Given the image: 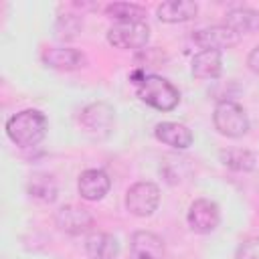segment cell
Instances as JSON below:
<instances>
[{"instance_id":"cell-1","label":"cell","mask_w":259,"mask_h":259,"mask_svg":"<svg viewBox=\"0 0 259 259\" xmlns=\"http://www.w3.org/2000/svg\"><path fill=\"white\" fill-rule=\"evenodd\" d=\"M49 130V121L42 111L38 109H22L8 117L6 121V136L12 144L20 148L36 146Z\"/></svg>"},{"instance_id":"cell-2","label":"cell","mask_w":259,"mask_h":259,"mask_svg":"<svg viewBox=\"0 0 259 259\" xmlns=\"http://www.w3.org/2000/svg\"><path fill=\"white\" fill-rule=\"evenodd\" d=\"M136 91L146 105L158 111H172L180 103V91L160 75H146L136 85Z\"/></svg>"},{"instance_id":"cell-3","label":"cell","mask_w":259,"mask_h":259,"mask_svg":"<svg viewBox=\"0 0 259 259\" xmlns=\"http://www.w3.org/2000/svg\"><path fill=\"white\" fill-rule=\"evenodd\" d=\"M212 123L221 136L241 138L249 132V117L243 105L231 99H221L212 111Z\"/></svg>"},{"instance_id":"cell-4","label":"cell","mask_w":259,"mask_h":259,"mask_svg":"<svg viewBox=\"0 0 259 259\" xmlns=\"http://www.w3.org/2000/svg\"><path fill=\"white\" fill-rule=\"evenodd\" d=\"M160 204V188L154 182H136L125 192V208L134 217H150Z\"/></svg>"},{"instance_id":"cell-5","label":"cell","mask_w":259,"mask_h":259,"mask_svg":"<svg viewBox=\"0 0 259 259\" xmlns=\"http://www.w3.org/2000/svg\"><path fill=\"white\" fill-rule=\"evenodd\" d=\"M150 40L146 22H117L107 30V42L115 49H142Z\"/></svg>"},{"instance_id":"cell-6","label":"cell","mask_w":259,"mask_h":259,"mask_svg":"<svg viewBox=\"0 0 259 259\" xmlns=\"http://www.w3.org/2000/svg\"><path fill=\"white\" fill-rule=\"evenodd\" d=\"M115 111H113V107L109 105V103H105V101H95V103H89L83 111H81V115H79V121H81V125H83V130L89 134V136H93V138H105L109 132H111V127H113V115Z\"/></svg>"},{"instance_id":"cell-7","label":"cell","mask_w":259,"mask_h":259,"mask_svg":"<svg viewBox=\"0 0 259 259\" xmlns=\"http://www.w3.org/2000/svg\"><path fill=\"white\" fill-rule=\"evenodd\" d=\"M186 221H188V227L194 233L206 235V233H210V231H214L219 227V223H221V208L210 198H196L188 206Z\"/></svg>"},{"instance_id":"cell-8","label":"cell","mask_w":259,"mask_h":259,"mask_svg":"<svg viewBox=\"0 0 259 259\" xmlns=\"http://www.w3.org/2000/svg\"><path fill=\"white\" fill-rule=\"evenodd\" d=\"M55 223L57 227L67 233V235H83L87 231H91L93 227V217L87 208L83 206H75V204H65L57 210L55 214Z\"/></svg>"},{"instance_id":"cell-9","label":"cell","mask_w":259,"mask_h":259,"mask_svg":"<svg viewBox=\"0 0 259 259\" xmlns=\"http://www.w3.org/2000/svg\"><path fill=\"white\" fill-rule=\"evenodd\" d=\"M241 34H237L233 28H229L227 24H214L202 30H196L192 34V40L200 47V49H214V51H223V49H231L239 42Z\"/></svg>"},{"instance_id":"cell-10","label":"cell","mask_w":259,"mask_h":259,"mask_svg":"<svg viewBox=\"0 0 259 259\" xmlns=\"http://www.w3.org/2000/svg\"><path fill=\"white\" fill-rule=\"evenodd\" d=\"M164 241L152 231H136L130 237V259H164Z\"/></svg>"},{"instance_id":"cell-11","label":"cell","mask_w":259,"mask_h":259,"mask_svg":"<svg viewBox=\"0 0 259 259\" xmlns=\"http://www.w3.org/2000/svg\"><path fill=\"white\" fill-rule=\"evenodd\" d=\"M77 188H79L81 198L91 200V202L101 200L111 188V178L99 168H89V170L81 172V176L77 180Z\"/></svg>"},{"instance_id":"cell-12","label":"cell","mask_w":259,"mask_h":259,"mask_svg":"<svg viewBox=\"0 0 259 259\" xmlns=\"http://www.w3.org/2000/svg\"><path fill=\"white\" fill-rule=\"evenodd\" d=\"M85 55L77 49H69V47H55V49H47L42 53V63L51 69L57 71H75L81 69L85 65Z\"/></svg>"},{"instance_id":"cell-13","label":"cell","mask_w":259,"mask_h":259,"mask_svg":"<svg viewBox=\"0 0 259 259\" xmlns=\"http://www.w3.org/2000/svg\"><path fill=\"white\" fill-rule=\"evenodd\" d=\"M154 136L158 142L176 148V150H186L188 146H192V132L178 121H160L154 127Z\"/></svg>"},{"instance_id":"cell-14","label":"cell","mask_w":259,"mask_h":259,"mask_svg":"<svg viewBox=\"0 0 259 259\" xmlns=\"http://www.w3.org/2000/svg\"><path fill=\"white\" fill-rule=\"evenodd\" d=\"M190 71L196 79H217L223 71V53L214 49H202L194 55Z\"/></svg>"},{"instance_id":"cell-15","label":"cell","mask_w":259,"mask_h":259,"mask_svg":"<svg viewBox=\"0 0 259 259\" xmlns=\"http://www.w3.org/2000/svg\"><path fill=\"white\" fill-rule=\"evenodd\" d=\"M196 12H198V4L192 0H168L156 8L158 18L162 22H168V24L186 22V20L194 18Z\"/></svg>"},{"instance_id":"cell-16","label":"cell","mask_w":259,"mask_h":259,"mask_svg":"<svg viewBox=\"0 0 259 259\" xmlns=\"http://www.w3.org/2000/svg\"><path fill=\"white\" fill-rule=\"evenodd\" d=\"M85 251L91 259H113L119 253V243L109 233L93 231L85 239Z\"/></svg>"},{"instance_id":"cell-17","label":"cell","mask_w":259,"mask_h":259,"mask_svg":"<svg viewBox=\"0 0 259 259\" xmlns=\"http://www.w3.org/2000/svg\"><path fill=\"white\" fill-rule=\"evenodd\" d=\"M229 28H233L237 34H247V32H257L259 30V10L255 8H233L227 12V22Z\"/></svg>"},{"instance_id":"cell-18","label":"cell","mask_w":259,"mask_h":259,"mask_svg":"<svg viewBox=\"0 0 259 259\" xmlns=\"http://www.w3.org/2000/svg\"><path fill=\"white\" fill-rule=\"evenodd\" d=\"M26 190L30 194V198L34 200H40V202H53L57 198V182L51 174H45V172H36L28 178V184H26Z\"/></svg>"},{"instance_id":"cell-19","label":"cell","mask_w":259,"mask_h":259,"mask_svg":"<svg viewBox=\"0 0 259 259\" xmlns=\"http://www.w3.org/2000/svg\"><path fill=\"white\" fill-rule=\"evenodd\" d=\"M219 158L223 162V166H227L229 170L235 172H251L257 164V158L253 152L243 150V148H227L219 152Z\"/></svg>"},{"instance_id":"cell-20","label":"cell","mask_w":259,"mask_h":259,"mask_svg":"<svg viewBox=\"0 0 259 259\" xmlns=\"http://www.w3.org/2000/svg\"><path fill=\"white\" fill-rule=\"evenodd\" d=\"M105 14L119 22H146V8L132 2H113L105 6Z\"/></svg>"},{"instance_id":"cell-21","label":"cell","mask_w":259,"mask_h":259,"mask_svg":"<svg viewBox=\"0 0 259 259\" xmlns=\"http://www.w3.org/2000/svg\"><path fill=\"white\" fill-rule=\"evenodd\" d=\"M83 28V20L75 14H63L55 22V36L59 40H73Z\"/></svg>"},{"instance_id":"cell-22","label":"cell","mask_w":259,"mask_h":259,"mask_svg":"<svg viewBox=\"0 0 259 259\" xmlns=\"http://www.w3.org/2000/svg\"><path fill=\"white\" fill-rule=\"evenodd\" d=\"M237 259H259V237L243 241L237 249Z\"/></svg>"},{"instance_id":"cell-23","label":"cell","mask_w":259,"mask_h":259,"mask_svg":"<svg viewBox=\"0 0 259 259\" xmlns=\"http://www.w3.org/2000/svg\"><path fill=\"white\" fill-rule=\"evenodd\" d=\"M247 65H249V69H251L255 75H259V47H255V49L249 53Z\"/></svg>"}]
</instances>
